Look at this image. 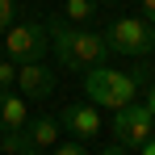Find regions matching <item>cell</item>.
<instances>
[{
  "label": "cell",
  "instance_id": "obj_10",
  "mask_svg": "<svg viewBox=\"0 0 155 155\" xmlns=\"http://www.w3.org/2000/svg\"><path fill=\"white\" fill-rule=\"evenodd\" d=\"M97 0H63V17L71 21V25H92L97 21Z\"/></svg>",
  "mask_w": 155,
  "mask_h": 155
},
{
  "label": "cell",
  "instance_id": "obj_11",
  "mask_svg": "<svg viewBox=\"0 0 155 155\" xmlns=\"http://www.w3.org/2000/svg\"><path fill=\"white\" fill-rule=\"evenodd\" d=\"M0 151H4V155H25L21 130H0Z\"/></svg>",
  "mask_w": 155,
  "mask_h": 155
},
{
  "label": "cell",
  "instance_id": "obj_3",
  "mask_svg": "<svg viewBox=\"0 0 155 155\" xmlns=\"http://www.w3.org/2000/svg\"><path fill=\"white\" fill-rule=\"evenodd\" d=\"M105 46L113 54H126V59H147L155 46V25L147 17H117L105 29Z\"/></svg>",
  "mask_w": 155,
  "mask_h": 155
},
{
  "label": "cell",
  "instance_id": "obj_9",
  "mask_svg": "<svg viewBox=\"0 0 155 155\" xmlns=\"http://www.w3.org/2000/svg\"><path fill=\"white\" fill-rule=\"evenodd\" d=\"M25 122H29V105H25V97H17V92L0 88V130H21Z\"/></svg>",
  "mask_w": 155,
  "mask_h": 155
},
{
  "label": "cell",
  "instance_id": "obj_13",
  "mask_svg": "<svg viewBox=\"0 0 155 155\" xmlns=\"http://www.w3.org/2000/svg\"><path fill=\"white\" fill-rule=\"evenodd\" d=\"M13 84H17V63L0 54V88H13Z\"/></svg>",
  "mask_w": 155,
  "mask_h": 155
},
{
  "label": "cell",
  "instance_id": "obj_8",
  "mask_svg": "<svg viewBox=\"0 0 155 155\" xmlns=\"http://www.w3.org/2000/svg\"><path fill=\"white\" fill-rule=\"evenodd\" d=\"M59 117H46V113H38V117H29L25 126H21V138H25V155H38V151H51L54 143H59Z\"/></svg>",
  "mask_w": 155,
  "mask_h": 155
},
{
  "label": "cell",
  "instance_id": "obj_6",
  "mask_svg": "<svg viewBox=\"0 0 155 155\" xmlns=\"http://www.w3.org/2000/svg\"><path fill=\"white\" fill-rule=\"evenodd\" d=\"M59 126L67 130V134H76V138H84V143H92V138L105 130V122H101V105H92V101H71V105H63Z\"/></svg>",
  "mask_w": 155,
  "mask_h": 155
},
{
  "label": "cell",
  "instance_id": "obj_4",
  "mask_svg": "<svg viewBox=\"0 0 155 155\" xmlns=\"http://www.w3.org/2000/svg\"><path fill=\"white\" fill-rule=\"evenodd\" d=\"M51 46V34H46V21H21V25L4 29V54L13 63H29V59H42Z\"/></svg>",
  "mask_w": 155,
  "mask_h": 155
},
{
  "label": "cell",
  "instance_id": "obj_16",
  "mask_svg": "<svg viewBox=\"0 0 155 155\" xmlns=\"http://www.w3.org/2000/svg\"><path fill=\"white\" fill-rule=\"evenodd\" d=\"M143 105H147V109H151V113H155V84H151V88H147V101H143Z\"/></svg>",
  "mask_w": 155,
  "mask_h": 155
},
{
  "label": "cell",
  "instance_id": "obj_1",
  "mask_svg": "<svg viewBox=\"0 0 155 155\" xmlns=\"http://www.w3.org/2000/svg\"><path fill=\"white\" fill-rule=\"evenodd\" d=\"M46 34L54 42V59L63 71H88V67H101L109 59V46H105V34H92L84 25H71L63 13L46 17Z\"/></svg>",
  "mask_w": 155,
  "mask_h": 155
},
{
  "label": "cell",
  "instance_id": "obj_17",
  "mask_svg": "<svg viewBox=\"0 0 155 155\" xmlns=\"http://www.w3.org/2000/svg\"><path fill=\"white\" fill-rule=\"evenodd\" d=\"M97 4H117V0H97Z\"/></svg>",
  "mask_w": 155,
  "mask_h": 155
},
{
  "label": "cell",
  "instance_id": "obj_2",
  "mask_svg": "<svg viewBox=\"0 0 155 155\" xmlns=\"http://www.w3.org/2000/svg\"><path fill=\"white\" fill-rule=\"evenodd\" d=\"M84 92H88V101L101 105V109H122V105H130L134 97H138V84L126 76V71H113V67H88L84 71Z\"/></svg>",
  "mask_w": 155,
  "mask_h": 155
},
{
  "label": "cell",
  "instance_id": "obj_15",
  "mask_svg": "<svg viewBox=\"0 0 155 155\" xmlns=\"http://www.w3.org/2000/svg\"><path fill=\"white\" fill-rule=\"evenodd\" d=\"M143 17H147V21L155 25V0H143Z\"/></svg>",
  "mask_w": 155,
  "mask_h": 155
},
{
  "label": "cell",
  "instance_id": "obj_5",
  "mask_svg": "<svg viewBox=\"0 0 155 155\" xmlns=\"http://www.w3.org/2000/svg\"><path fill=\"white\" fill-rule=\"evenodd\" d=\"M113 138L126 147V151H138V143L147 138V134H155V113L147 109L143 101H130L122 105V109H113Z\"/></svg>",
  "mask_w": 155,
  "mask_h": 155
},
{
  "label": "cell",
  "instance_id": "obj_12",
  "mask_svg": "<svg viewBox=\"0 0 155 155\" xmlns=\"http://www.w3.org/2000/svg\"><path fill=\"white\" fill-rule=\"evenodd\" d=\"M51 151H54V155H84V151H88V143H84V138H76V134H71V138H67V143H54Z\"/></svg>",
  "mask_w": 155,
  "mask_h": 155
},
{
  "label": "cell",
  "instance_id": "obj_18",
  "mask_svg": "<svg viewBox=\"0 0 155 155\" xmlns=\"http://www.w3.org/2000/svg\"><path fill=\"white\" fill-rule=\"evenodd\" d=\"M0 54H4V46H0Z\"/></svg>",
  "mask_w": 155,
  "mask_h": 155
},
{
  "label": "cell",
  "instance_id": "obj_14",
  "mask_svg": "<svg viewBox=\"0 0 155 155\" xmlns=\"http://www.w3.org/2000/svg\"><path fill=\"white\" fill-rule=\"evenodd\" d=\"M13 17H17V0H0V34L13 25Z\"/></svg>",
  "mask_w": 155,
  "mask_h": 155
},
{
  "label": "cell",
  "instance_id": "obj_7",
  "mask_svg": "<svg viewBox=\"0 0 155 155\" xmlns=\"http://www.w3.org/2000/svg\"><path fill=\"white\" fill-rule=\"evenodd\" d=\"M17 88L25 92L29 101H46V97H54V71L42 63V59L17 63Z\"/></svg>",
  "mask_w": 155,
  "mask_h": 155
}]
</instances>
